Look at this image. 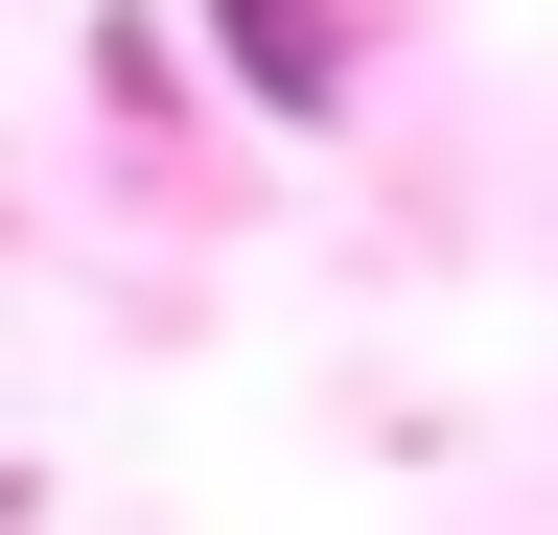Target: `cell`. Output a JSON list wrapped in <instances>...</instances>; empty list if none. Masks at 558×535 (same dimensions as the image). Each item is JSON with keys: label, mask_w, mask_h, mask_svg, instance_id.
<instances>
[{"label": "cell", "mask_w": 558, "mask_h": 535, "mask_svg": "<svg viewBox=\"0 0 558 535\" xmlns=\"http://www.w3.org/2000/svg\"><path fill=\"white\" fill-rule=\"evenodd\" d=\"M209 47H233V71H256L279 117H349V47L303 24V0H209Z\"/></svg>", "instance_id": "6da1fadb"}]
</instances>
